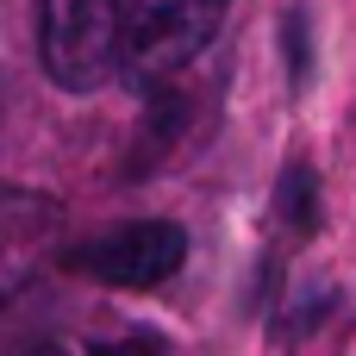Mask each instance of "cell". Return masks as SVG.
<instances>
[{
  "instance_id": "cell-1",
  "label": "cell",
  "mask_w": 356,
  "mask_h": 356,
  "mask_svg": "<svg viewBox=\"0 0 356 356\" xmlns=\"http://www.w3.org/2000/svg\"><path fill=\"white\" fill-rule=\"evenodd\" d=\"M232 0H125V31H119V69L156 94L169 88L225 25Z\"/></svg>"
},
{
  "instance_id": "cell-2",
  "label": "cell",
  "mask_w": 356,
  "mask_h": 356,
  "mask_svg": "<svg viewBox=\"0 0 356 356\" xmlns=\"http://www.w3.org/2000/svg\"><path fill=\"white\" fill-rule=\"evenodd\" d=\"M125 0H38V63L63 94H94L119 69Z\"/></svg>"
},
{
  "instance_id": "cell-3",
  "label": "cell",
  "mask_w": 356,
  "mask_h": 356,
  "mask_svg": "<svg viewBox=\"0 0 356 356\" xmlns=\"http://www.w3.org/2000/svg\"><path fill=\"white\" fill-rule=\"evenodd\" d=\"M188 263V232L175 219H125L69 250V269L106 288H163Z\"/></svg>"
},
{
  "instance_id": "cell-4",
  "label": "cell",
  "mask_w": 356,
  "mask_h": 356,
  "mask_svg": "<svg viewBox=\"0 0 356 356\" xmlns=\"http://www.w3.org/2000/svg\"><path fill=\"white\" fill-rule=\"evenodd\" d=\"M56 232H63L56 200L25 194V188H0V307H6V300L38 275V263L56 250Z\"/></svg>"
},
{
  "instance_id": "cell-5",
  "label": "cell",
  "mask_w": 356,
  "mask_h": 356,
  "mask_svg": "<svg viewBox=\"0 0 356 356\" xmlns=\"http://www.w3.org/2000/svg\"><path fill=\"white\" fill-rule=\"evenodd\" d=\"M275 213H282V225L300 232V238L319 225V181H313L307 163H288V169H282V181H275Z\"/></svg>"
},
{
  "instance_id": "cell-6",
  "label": "cell",
  "mask_w": 356,
  "mask_h": 356,
  "mask_svg": "<svg viewBox=\"0 0 356 356\" xmlns=\"http://www.w3.org/2000/svg\"><path fill=\"white\" fill-rule=\"evenodd\" d=\"M282 31H288V69H294V81H307V75H313V56H307V13H288Z\"/></svg>"
},
{
  "instance_id": "cell-7",
  "label": "cell",
  "mask_w": 356,
  "mask_h": 356,
  "mask_svg": "<svg viewBox=\"0 0 356 356\" xmlns=\"http://www.w3.org/2000/svg\"><path fill=\"white\" fill-rule=\"evenodd\" d=\"M94 356H169V344H163L156 332H125V338H113V344H100Z\"/></svg>"
}]
</instances>
